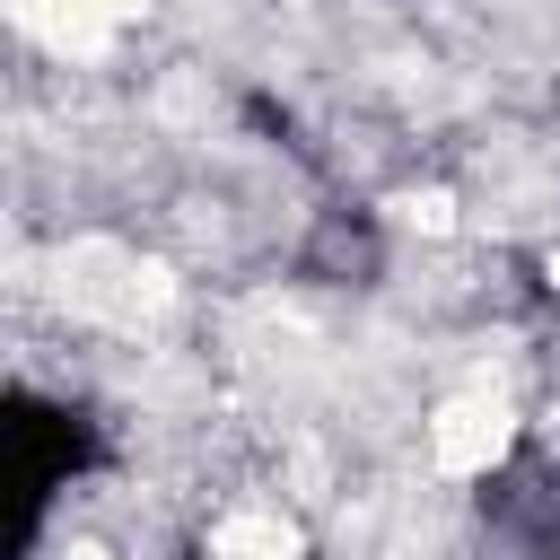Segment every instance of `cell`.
Listing matches in <instances>:
<instances>
[{"label": "cell", "instance_id": "1", "mask_svg": "<svg viewBox=\"0 0 560 560\" xmlns=\"http://www.w3.org/2000/svg\"><path fill=\"white\" fill-rule=\"evenodd\" d=\"M516 394L508 385H490V376H472V385H455V394H438L429 411H420V464H429V481H490L499 464H508V446H516Z\"/></svg>", "mask_w": 560, "mask_h": 560}, {"label": "cell", "instance_id": "2", "mask_svg": "<svg viewBox=\"0 0 560 560\" xmlns=\"http://www.w3.org/2000/svg\"><path fill=\"white\" fill-rule=\"evenodd\" d=\"M201 551L210 560H306V525L280 499H228L201 525Z\"/></svg>", "mask_w": 560, "mask_h": 560}, {"label": "cell", "instance_id": "3", "mask_svg": "<svg viewBox=\"0 0 560 560\" xmlns=\"http://www.w3.org/2000/svg\"><path fill=\"white\" fill-rule=\"evenodd\" d=\"M394 228H411V236H455V228H464V201H455L446 184H411V192H394Z\"/></svg>", "mask_w": 560, "mask_h": 560}, {"label": "cell", "instance_id": "4", "mask_svg": "<svg viewBox=\"0 0 560 560\" xmlns=\"http://www.w3.org/2000/svg\"><path fill=\"white\" fill-rule=\"evenodd\" d=\"M79 9H88V18H96V26H114V35H122V26H140V18H149V0H79Z\"/></svg>", "mask_w": 560, "mask_h": 560}, {"label": "cell", "instance_id": "5", "mask_svg": "<svg viewBox=\"0 0 560 560\" xmlns=\"http://www.w3.org/2000/svg\"><path fill=\"white\" fill-rule=\"evenodd\" d=\"M52 560H114V551H105V542H96V534H70V542H61V551H52Z\"/></svg>", "mask_w": 560, "mask_h": 560}, {"label": "cell", "instance_id": "6", "mask_svg": "<svg viewBox=\"0 0 560 560\" xmlns=\"http://www.w3.org/2000/svg\"><path fill=\"white\" fill-rule=\"evenodd\" d=\"M542 280H551V289H560V245H551V254H542Z\"/></svg>", "mask_w": 560, "mask_h": 560}]
</instances>
